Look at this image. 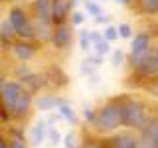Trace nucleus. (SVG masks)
I'll return each mask as SVG.
<instances>
[{
	"mask_svg": "<svg viewBox=\"0 0 158 148\" xmlns=\"http://www.w3.org/2000/svg\"><path fill=\"white\" fill-rule=\"evenodd\" d=\"M57 115L63 118L65 122H69V125H73L75 126L77 122H79V117H77V113H75V109H73V105L67 101V99H63L61 97V101H59V105H57Z\"/></svg>",
	"mask_w": 158,
	"mask_h": 148,
	"instance_id": "14",
	"label": "nucleus"
},
{
	"mask_svg": "<svg viewBox=\"0 0 158 148\" xmlns=\"http://www.w3.org/2000/svg\"><path fill=\"white\" fill-rule=\"evenodd\" d=\"M83 6H85V14H89L91 18H95V16H99V14H103V8H101V4H99L97 0L87 2V4H83Z\"/></svg>",
	"mask_w": 158,
	"mask_h": 148,
	"instance_id": "27",
	"label": "nucleus"
},
{
	"mask_svg": "<svg viewBox=\"0 0 158 148\" xmlns=\"http://www.w3.org/2000/svg\"><path fill=\"white\" fill-rule=\"evenodd\" d=\"M8 22L12 24L14 32H16V39H30V42H38L36 39V26H34L32 12L26 10L20 4H14L8 10Z\"/></svg>",
	"mask_w": 158,
	"mask_h": 148,
	"instance_id": "4",
	"label": "nucleus"
},
{
	"mask_svg": "<svg viewBox=\"0 0 158 148\" xmlns=\"http://www.w3.org/2000/svg\"><path fill=\"white\" fill-rule=\"evenodd\" d=\"M0 34L4 36V39H6L8 43H12L14 39H16V32H14L12 24L8 22V18H4L2 22H0Z\"/></svg>",
	"mask_w": 158,
	"mask_h": 148,
	"instance_id": "17",
	"label": "nucleus"
},
{
	"mask_svg": "<svg viewBox=\"0 0 158 148\" xmlns=\"http://www.w3.org/2000/svg\"><path fill=\"white\" fill-rule=\"evenodd\" d=\"M79 71H81L83 77H89V75H93V73H97V67L93 65V63H89L87 57H85V59L81 61V65H79Z\"/></svg>",
	"mask_w": 158,
	"mask_h": 148,
	"instance_id": "28",
	"label": "nucleus"
},
{
	"mask_svg": "<svg viewBox=\"0 0 158 148\" xmlns=\"http://www.w3.org/2000/svg\"><path fill=\"white\" fill-rule=\"evenodd\" d=\"M32 18L40 22H52V0H34Z\"/></svg>",
	"mask_w": 158,
	"mask_h": 148,
	"instance_id": "13",
	"label": "nucleus"
},
{
	"mask_svg": "<svg viewBox=\"0 0 158 148\" xmlns=\"http://www.w3.org/2000/svg\"><path fill=\"white\" fill-rule=\"evenodd\" d=\"M48 142H49V146H52V148H57L63 142V134L59 132L57 126H49L48 128Z\"/></svg>",
	"mask_w": 158,
	"mask_h": 148,
	"instance_id": "18",
	"label": "nucleus"
},
{
	"mask_svg": "<svg viewBox=\"0 0 158 148\" xmlns=\"http://www.w3.org/2000/svg\"><path fill=\"white\" fill-rule=\"evenodd\" d=\"M8 148H30L28 142L24 140V136L20 132H14V136L8 140Z\"/></svg>",
	"mask_w": 158,
	"mask_h": 148,
	"instance_id": "26",
	"label": "nucleus"
},
{
	"mask_svg": "<svg viewBox=\"0 0 158 148\" xmlns=\"http://www.w3.org/2000/svg\"><path fill=\"white\" fill-rule=\"evenodd\" d=\"M79 136H77V132L75 130H69L63 134V146L65 148H79Z\"/></svg>",
	"mask_w": 158,
	"mask_h": 148,
	"instance_id": "23",
	"label": "nucleus"
},
{
	"mask_svg": "<svg viewBox=\"0 0 158 148\" xmlns=\"http://www.w3.org/2000/svg\"><path fill=\"white\" fill-rule=\"evenodd\" d=\"M91 51L95 53V56H99V57H107V56H111V51H113V46H111V42H107V39L103 38L101 42H97L95 46L91 47Z\"/></svg>",
	"mask_w": 158,
	"mask_h": 148,
	"instance_id": "16",
	"label": "nucleus"
},
{
	"mask_svg": "<svg viewBox=\"0 0 158 148\" xmlns=\"http://www.w3.org/2000/svg\"><path fill=\"white\" fill-rule=\"evenodd\" d=\"M71 42H73V32H71V24L65 22V24H57L53 26V34H52V43L57 51H65V49L71 47Z\"/></svg>",
	"mask_w": 158,
	"mask_h": 148,
	"instance_id": "8",
	"label": "nucleus"
},
{
	"mask_svg": "<svg viewBox=\"0 0 158 148\" xmlns=\"http://www.w3.org/2000/svg\"><path fill=\"white\" fill-rule=\"evenodd\" d=\"M8 49L18 63H30L40 53L38 42H30V39H14L8 46Z\"/></svg>",
	"mask_w": 158,
	"mask_h": 148,
	"instance_id": "5",
	"label": "nucleus"
},
{
	"mask_svg": "<svg viewBox=\"0 0 158 148\" xmlns=\"http://www.w3.org/2000/svg\"><path fill=\"white\" fill-rule=\"evenodd\" d=\"M101 34H103V38H105L107 42H111V43L118 39V30H117L115 24H107V26L101 30Z\"/></svg>",
	"mask_w": 158,
	"mask_h": 148,
	"instance_id": "22",
	"label": "nucleus"
},
{
	"mask_svg": "<svg viewBox=\"0 0 158 148\" xmlns=\"http://www.w3.org/2000/svg\"><path fill=\"white\" fill-rule=\"evenodd\" d=\"M138 148H158V113L148 117L146 125L138 130Z\"/></svg>",
	"mask_w": 158,
	"mask_h": 148,
	"instance_id": "7",
	"label": "nucleus"
},
{
	"mask_svg": "<svg viewBox=\"0 0 158 148\" xmlns=\"http://www.w3.org/2000/svg\"><path fill=\"white\" fill-rule=\"evenodd\" d=\"M127 63V53L123 49H113L111 51V65L113 67H121Z\"/></svg>",
	"mask_w": 158,
	"mask_h": 148,
	"instance_id": "24",
	"label": "nucleus"
},
{
	"mask_svg": "<svg viewBox=\"0 0 158 148\" xmlns=\"http://www.w3.org/2000/svg\"><path fill=\"white\" fill-rule=\"evenodd\" d=\"M117 30H118V38L121 39H131L132 36H135V28H132L128 22H121L117 26Z\"/></svg>",
	"mask_w": 158,
	"mask_h": 148,
	"instance_id": "25",
	"label": "nucleus"
},
{
	"mask_svg": "<svg viewBox=\"0 0 158 148\" xmlns=\"http://www.w3.org/2000/svg\"><path fill=\"white\" fill-rule=\"evenodd\" d=\"M8 46H10V43L6 42V39H4V36H2V34H0V53H4V51H6V49H8Z\"/></svg>",
	"mask_w": 158,
	"mask_h": 148,
	"instance_id": "32",
	"label": "nucleus"
},
{
	"mask_svg": "<svg viewBox=\"0 0 158 148\" xmlns=\"http://www.w3.org/2000/svg\"><path fill=\"white\" fill-rule=\"evenodd\" d=\"M154 49V36L146 30H138L135 32V36L131 38V51H128V57H140L146 56L148 51Z\"/></svg>",
	"mask_w": 158,
	"mask_h": 148,
	"instance_id": "6",
	"label": "nucleus"
},
{
	"mask_svg": "<svg viewBox=\"0 0 158 148\" xmlns=\"http://www.w3.org/2000/svg\"><path fill=\"white\" fill-rule=\"evenodd\" d=\"M121 113H123V128L140 130L146 125L150 111L144 99L136 95H121Z\"/></svg>",
	"mask_w": 158,
	"mask_h": 148,
	"instance_id": "3",
	"label": "nucleus"
},
{
	"mask_svg": "<svg viewBox=\"0 0 158 148\" xmlns=\"http://www.w3.org/2000/svg\"><path fill=\"white\" fill-rule=\"evenodd\" d=\"M59 101H61V97L53 95V93H42V95L34 97V109H38V111H42V113L56 111Z\"/></svg>",
	"mask_w": 158,
	"mask_h": 148,
	"instance_id": "12",
	"label": "nucleus"
},
{
	"mask_svg": "<svg viewBox=\"0 0 158 148\" xmlns=\"http://www.w3.org/2000/svg\"><path fill=\"white\" fill-rule=\"evenodd\" d=\"M71 2L69 0H52V24H65L71 14Z\"/></svg>",
	"mask_w": 158,
	"mask_h": 148,
	"instance_id": "10",
	"label": "nucleus"
},
{
	"mask_svg": "<svg viewBox=\"0 0 158 148\" xmlns=\"http://www.w3.org/2000/svg\"><path fill=\"white\" fill-rule=\"evenodd\" d=\"M79 49L83 53L91 51V39H89V30H79Z\"/></svg>",
	"mask_w": 158,
	"mask_h": 148,
	"instance_id": "21",
	"label": "nucleus"
},
{
	"mask_svg": "<svg viewBox=\"0 0 158 148\" xmlns=\"http://www.w3.org/2000/svg\"><path fill=\"white\" fill-rule=\"evenodd\" d=\"M97 2H111V0H97Z\"/></svg>",
	"mask_w": 158,
	"mask_h": 148,
	"instance_id": "38",
	"label": "nucleus"
},
{
	"mask_svg": "<svg viewBox=\"0 0 158 148\" xmlns=\"http://www.w3.org/2000/svg\"><path fill=\"white\" fill-rule=\"evenodd\" d=\"M95 109L97 107H93V105H85V109H83V118L91 125L93 122V118H95Z\"/></svg>",
	"mask_w": 158,
	"mask_h": 148,
	"instance_id": "29",
	"label": "nucleus"
},
{
	"mask_svg": "<svg viewBox=\"0 0 158 148\" xmlns=\"http://www.w3.org/2000/svg\"><path fill=\"white\" fill-rule=\"evenodd\" d=\"M111 148H138V134L135 130H117L111 138Z\"/></svg>",
	"mask_w": 158,
	"mask_h": 148,
	"instance_id": "9",
	"label": "nucleus"
},
{
	"mask_svg": "<svg viewBox=\"0 0 158 148\" xmlns=\"http://www.w3.org/2000/svg\"><path fill=\"white\" fill-rule=\"evenodd\" d=\"M113 2L121 4V6H135V0H113Z\"/></svg>",
	"mask_w": 158,
	"mask_h": 148,
	"instance_id": "33",
	"label": "nucleus"
},
{
	"mask_svg": "<svg viewBox=\"0 0 158 148\" xmlns=\"http://www.w3.org/2000/svg\"><path fill=\"white\" fill-rule=\"evenodd\" d=\"M95 20V24H103V26H107V24H111V14H99V16H95L93 18Z\"/></svg>",
	"mask_w": 158,
	"mask_h": 148,
	"instance_id": "30",
	"label": "nucleus"
},
{
	"mask_svg": "<svg viewBox=\"0 0 158 148\" xmlns=\"http://www.w3.org/2000/svg\"><path fill=\"white\" fill-rule=\"evenodd\" d=\"M0 148H8V140L2 134H0Z\"/></svg>",
	"mask_w": 158,
	"mask_h": 148,
	"instance_id": "34",
	"label": "nucleus"
},
{
	"mask_svg": "<svg viewBox=\"0 0 158 148\" xmlns=\"http://www.w3.org/2000/svg\"><path fill=\"white\" fill-rule=\"evenodd\" d=\"M97 134H113L123 128V113H121V95L103 101L95 109V118L91 122Z\"/></svg>",
	"mask_w": 158,
	"mask_h": 148,
	"instance_id": "2",
	"label": "nucleus"
},
{
	"mask_svg": "<svg viewBox=\"0 0 158 148\" xmlns=\"http://www.w3.org/2000/svg\"><path fill=\"white\" fill-rule=\"evenodd\" d=\"M48 122H46V118H38L36 122L32 125V128H30V144H32L34 148H38V146H42L44 142L48 140Z\"/></svg>",
	"mask_w": 158,
	"mask_h": 148,
	"instance_id": "11",
	"label": "nucleus"
},
{
	"mask_svg": "<svg viewBox=\"0 0 158 148\" xmlns=\"http://www.w3.org/2000/svg\"><path fill=\"white\" fill-rule=\"evenodd\" d=\"M135 6L142 16H158V0H135Z\"/></svg>",
	"mask_w": 158,
	"mask_h": 148,
	"instance_id": "15",
	"label": "nucleus"
},
{
	"mask_svg": "<svg viewBox=\"0 0 158 148\" xmlns=\"http://www.w3.org/2000/svg\"><path fill=\"white\" fill-rule=\"evenodd\" d=\"M85 18H87V14L75 8V10H71V14H69V20H67V22L71 24V28H77V26H81V24L85 22Z\"/></svg>",
	"mask_w": 158,
	"mask_h": 148,
	"instance_id": "20",
	"label": "nucleus"
},
{
	"mask_svg": "<svg viewBox=\"0 0 158 148\" xmlns=\"http://www.w3.org/2000/svg\"><path fill=\"white\" fill-rule=\"evenodd\" d=\"M0 109L12 121H28L34 111V93L18 79H4L0 81Z\"/></svg>",
	"mask_w": 158,
	"mask_h": 148,
	"instance_id": "1",
	"label": "nucleus"
},
{
	"mask_svg": "<svg viewBox=\"0 0 158 148\" xmlns=\"http://www.w3.org/2000/svg\"><path fill=\"white\" fill-rule=\"evenodd\" d=\"M99 83H101V75H99V73H93V75L87 77V85L89 87H95V85H99Z\"/></svg>",
	"mask_w": 158,
	"mask_h": 148,
	"instance_id": "31",
	"label": "nucleus"
},
{
	"mask_svg": "<svg viewBox=\"0 0 158 148\" xmlns=\"http://www.w3.org/2000/svg\"><path fill=\"white\" fill-rule=\"evenodd\" d=\"M154 57H156V63H158V43L154 46Z\"/></svg>",
	"mask_w": 158,
	"mask_h": 148,
	"instance_id": "36",
	"label": "nucleus"
},
{
	"mask_svg": "<svg viewBox=\"0 0 158 148\" xmlns=\"http://www.w3.org/2000/svg\"><path fill=\"white\" fill-rule=\"evenodd\" d=\"M156 34H158V22H156Z\"/></svg>",
	"mask_w": 158,
	"mask_h": 148,
	"instance_id": "39",
	"label": "nucleus"
},
{
	"mask_svg": "<svg viewBox=\"0 0 158 148\" xmlns=\"http://www.w3.org/2000/svg\"><path fill=\"white\" fill-rule=\"evenodd\" d=\"M69 2H71V8H73V10H75V6H77V4H79V2H81V0H69Z\"/></svg>",
	"mask_w": 158,
	"mask_h": 148,
	"instance_id": "35",
	"label": "nucleus"
},
{
	"mask_svg": "<svg viewBox=\"0 0 158 148\" xmlns=\"http://www.w3.org/2000/svg\"><path fill=\"white\" fill-rule=\"evenodd\" d=\"M81 2H83V4H87V2H93V0H81Z\"/></svg>",
	"mask_w": 158,
	"mask_h": 148,
	"instance_id": "37",
	"label": "nucleus"
},
{
	"mask_svg": "<svg viewBox=\"0 0 158 148\" xmlns=\"http://www.w3.org/2000/svg\"><path fill=\"white\" fill-rule=\"evenodd\" d=\"M79 148H111V144H107L105 140H101V138H85V140L79 144Z\"/></svg>",
	"mask_w": 158,
	"mask_h": 148,
	"instance_id": "19",
	"label": "nucleus"
}]
</instances>
